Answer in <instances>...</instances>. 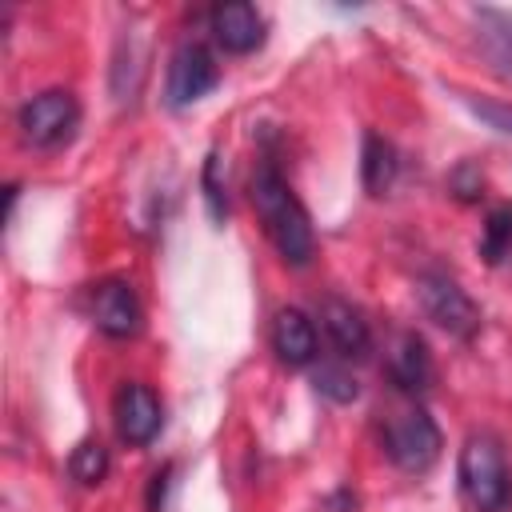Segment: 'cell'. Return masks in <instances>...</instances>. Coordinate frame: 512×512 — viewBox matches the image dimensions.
I'll return each instance as SVG.
<instances>
[{
	"instance_id": "1",
	"label": "cell",
	"mask_w": 512,
	"mask_h": 512,
	"mask_svg": "<svg viewBox=\"0 0 512 512\" xmlns=\"http://www.w3.org/2000/svg\"><path fill=\"white\" fill-rule=\"evenodd\" d=\"M252 204L260 212V224L268 232V240L276 244V252L304 268L316 252V236H312V220L308 208L300 204V196L292 192V184L280 176V168L272 160H260L252 172Z\"/></svg>"
},
{
	"instance_id": "2",
	"label": "cell",
	"mask_w": 512,
	"mask_h": 512,
	"mask_svg": "<svg viewBox=\"0 0 512 512\" xmlns=\"http://www.w3.org/2000/svg\"><path fill=\"white\" fill-rule=\"evenodd\" d=\"M460 492L476 512H504L512 504V472L492 432H472L460 448Z\"/></svg>"
},
{
	"instance_id": "3",
	"label": "cell",
	"mask_w": 512,
	"mask_h": 512,
	"mask_svg": "<svg viewBox=\"0 0 512 512\" xmlns=\"http://www.w3.org/2000/svg\"><path fill=\"white\" fill-rule=\"evenodd\" d=\"M16 124H20V136L28 144H36V148H60L80 128V104H76L72 92L52 88V92H40L28 104H20Z\"/></svg>"
},
{
	"instance_id": "4",
	"label": "cell",
	"mask_w": 512,
	"mask_h": 512,
	"mask_svg": "<svg viewBox=\"0 0 512 512\" xmlns=\"http://www.w3.org/2000/svg\"><path fill=\"white\" fill-rule=\"evenodd\" d=\"M384 452L404 472H428L440 456V428L424 408H404L384 424Z\"/></svg>"
},
{
	"instance_id": "5",
	"label": "cell",
	"mask_w": 512,
	"mask_h": 512,
	"mask_svg": "<svg viewBox=\"0 0 512 512\" xmlns=\"http://www.w3.org/2000/svg\"><path fill=\"white\" fill-rule=\"evenodd\" d=\"M416 296H420L424 316H428V320H436L448 336L468 340V336L480 328V308H476V300H472V296H468L452 276H440V272L420 276Z\"/></svg>"
},
{
	"instance_id": "6",
	"label": "cell",
	"mask_w": 512,
	"mask_h": 512,
	"mask_svg": "<svg viewBox=\"0 0 512 512\" xmlns=\"http://www.w3.org/2000/svg\"><path fill=\"white\" fill-rule=\"evenodd\" d=\"M112 416H116V432L124 444L132 448H144L156 440L160 424H164V408H160V396L140 384V380H128L120 384L116 392V404H112Z\"/></svg>"
},
{
	"instance_id": "7",
	"label": "cell",
	"mask_w": 512,
	"mask_h": 512,
	"mask_svg": "<svg viewBox=\"0 0 512 512\" xmlns=\"http://www.w3.org/2000/svg\"><path fill=\"white\" fill-rule=\"evenodd\" d=\"M220 80V68H216V56L204 48V44H180L172 64H168V104L172 108H188L196 104L200 96H208Z\"/></svg>"
},
{
	"instance_id": "8",
	"label": "cell",
	"mask_w": 512,
	"mask_h": 512,
	"mask_svg": "<svg viewBox=\"0 0 512 512\" xmlns=\"http://www.w3.org/2000/svg\"><path fill=\"white\" fill-rule=\"evenodd\" d=\"M92 320L104 336H116V340L136 336L144 324V308H140L132 284L128 280H100L92 288Z\"/></svg>"
},
{
	"instance_id": "9",
	"label": "cell",
	"mask_w": 512,
	"mask_h": 512,
	"mask_svg": "<svg viewBox=\"0 0 512 512\" xmlns=\"http://www.w3.org/2000/svg\"><path fill=\"white\" fill-rule=\"evenodd\" d=\"M212 36L224 52L232 56H244V52H256L264 44V16L256 12V4H244V0H228V4H216L212 8Z\"/></svg>"
},
{
	"instance_id": "10",
	"label": "cell",
	"mask_w": 512,
	"mask_h": 512,
	"mask_svg": "<svg viewBox=\"0 0 512 512\" xmlns=\"http://www.w3.org/2000/svg\"><path fill=\"white\" fill-rule=\"evenodd\" d=\"M388 376L400 392L416 396V392H428L432 380H436V368H432V352L428 344L416 336V332H400L392 352H388Z\"/></svg>"
},
{
	"instance_id": "11",
	"label": "cell",
	"mask_w": 512,
	"mask_h": 512,
	"mask_svg": "<svg viewBox=\"0 0 512 512\" xmlns=\"http://www.w3.org/2000/svg\"><path fill=\"white\" fill-rule=\"evenodd\" d=\"M316 324L300 308H280L272 316V352L288 368H304L316 360Z\"/></svg>"
},
{
	"instance_id": "12",
	"label": "cell",
	"mask_w": 512,
	"mask_h": 512,
	"mask_svg": "<svg viewBox=\"0 0 512 512\" xmlns=\"http://www.w3.org/2000/svg\"><path fill=\"white\" fill-rule=\"evenodd\" d=\"M320 320H324V332H328V340L336 344L340 356H348V360L368 356L372 332H368V320L360 316V308H352V304L340 300V296H328V300L320 304Z\"/></svg>"
},
{
	"instance_id": "13",
	"label": "cell",
	"mask_w": 512,
	"mask_h": 512,
	"mask_svg": "<svg viewBox=\"0 0 512 512\" xmlns=\"http://www.w3.org/2000/svg\"><path fill=\"white\" fill-rule=\"evenodd\" d=\"M396 148L384 140V136H376V132H368L364 136V164H360V172H364V188L372 192V196H380L392 180H396Z\"/></svg>"
},
{
	"instance_id": "14",
	"label": "cell",
	"mask_w": 512,
	"mask_h": 512,
	"mask_svg": "<svg viewBox=\"0 0 512 512\" xmlns=\"http://www.w3.org/2000/svg\"><path fill=\"white\" fill-rule=\"evenodd\" d=\"M480 256L488 264L512 260V204H500V208L488 212L484 232H480Z\"/></svg>"
},
{
	"instance_id": "15",
	"label": "cell",
	"mask_w": 512,
	"mask_h": 512,
	"mask_svg": "<svg viewBox=\"0 0 512 512\" xmlns=\"http://www.w3.org/2000/svg\"><path fill=\"white\" fill-rule=\"evenodd\" d=\"M68 472H72V480H80L88 488L100 484L108 476V448L100 440H80L68 456Z\"/></svg>"
},
{
	"instance_id": "16",
	"label": "cell",
	"mask_w": 512,
	"mask_h": 512,
	"mask_svg": "<svg viewBox=\"0 0 512 512\" xmlns=\"http://www.w3.org/2000/svg\"><path fill=\"white\" fill-rule=\"evenodd\" d=\"M480 20L488 24L484 40H488L492 56H496L504 68H512V16H504V12H480Z\"/></svg>"
},
{
	"instance_id": "17",
	"label": "cell",
	"mask_w": 512,
	"mask_h": 512,
	"mask_svg": "<svg viewBox=\"0 0 512 512\" xmlns=\"http://www.w3.org/2000/svg\"><path fill=\"white\" fill-rule=\"evenodd\" d=\"M316 392L328 396V400H336V404H348V400H356L360 388H356V380H352L344 368H332V364H328V368L316 372Z\"/></svg>"
},
{
	"instance_id": "18",
	"label": "cell",
	"mask_w": 512,
	"mask_h": 512,
	"mask_svg": "<svg viewBox=\"0 0 512 512\" xmlns=\"http://www.w3.org/2000/svg\"><path fill=\"white\" fill-rule=\"evenodd\" d=\"M216 172H220V156L212 152L208 156V164H204V196H208V212H212V220H224V212H228V200H224V188H220V180H216Z\"/></svg>"
},
{
	"instance_id": "19",
	"label": "cell",
	"mask_w": 512,
	"mask_h": 512,
	"mask_svg": "<svg viewBox=\"0 0 512 512\" xmlns=\"http://www.w3.org/2000/svg\"><path fill=\"white\" fill-rule=\"evenodd\" d=\"M468 108H472L476 116H484L492 128H500V132L512 136V108H508V104H496V100H472V96H468Z\"/></svg>"
},
{
	"instance_id": "20",
	"label": "cell",
	"mask_w": 512,
	"mask_h": 512,
	"mask_svg": "<svg viewBox=\"0 0 512 512\" xmlns=\"http://www.w3.org/2000/svg\"><path fill=\"white\" fill-rule=\"evenodd\" d=\"M168 476H172V464H164V468L152 476V488H148V512H160V508H164V488H168Z\"/></svg>"
}]
</instances>
